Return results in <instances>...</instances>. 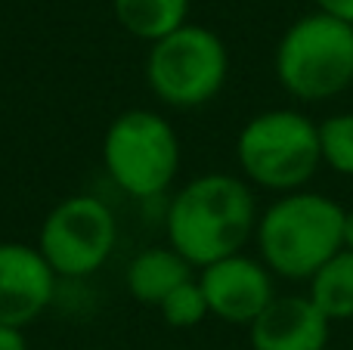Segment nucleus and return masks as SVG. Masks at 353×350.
<instances>
[{
  "mask_svg": "<svg viewBox=\"0 0 353 350\" xmlns=\"http://www.w3.org/2000/svg\"><path fill=\"white\" fill-rule=\"evenodd\" d=\"M0 350H28V338H25V329L3 326V322H0Z\"/></svg>",
  "mask_w": 353,
  "mask_h": 350,
  "instance_id": "obj_17",
  "label": "nucleus"
},
{
  "mask_svg": "<svg viewBox=\"0 0 353 350\" xmlns=\"http://www.w3.org/2000/svg\"><path fill=\"white\" fill-rule=\"evenodd\" d=\"M257 198L251 183L236 174H199L168 202V245L201 270L223 258L242 254L257 229Z\"/></svg>",
  "mask_w": 353,
  "mask_h": 350,
  "instance_id": "obj_1",
  "label": "nucleus"
},
{
  "mask_svg": "<svg viewBox=\"0 0 353 350\" xmlns=\"http://www.w3.org/2000/svg\"><path fill=\"white\" fill-rule=\"evenodd\" d=\"M307 298L329 322L353 320V251H338L307 282Z\"/></svg>",
  "mask_w": 353,
  "mask_h": 350,
  "instance_id": "obj_13",
  "label": "nucleus"
},
{
  "mask_svg": "<svg viewBox=\"0 0 353 350\" xmlns=\"http://www.w3.org/2000/svg\"><path fill=\"white\" fill-rule=\"evenodd\" d=\"M279 87L301 103H323L353 84V25L313 10L294 19L273 53Z\"/></svg>",
  "mask_w": 353,
  "mask_h": 350,
  "instance_id": "obj_4",
  "label": "nucleus"
},
{
  "mask_svg": "<svg viewBox=\"0 0 353 350\" xmlns=\"http://www.w3.org/2000/svg\"><path fill=\"white\" fill-rule=\"evenodd\" d=\"M236 161L242 180L276 196L307 189L316 177L319 124L298 109H267L242 124L236 136Z\"/></svg>",
  "mask_w": 353,
  "mask_h": 350,
  "instance_id": "obj_3",
  "label": "nucleus"
},
{
  "mask_svg": "<svg viewBox=\"0 0 353 350\" xmlns=\"http://www.w3.org/2000/svg\"><path fill=\"white\" fill-rule=\"evenodd\" d=\"M195 276V267L189 260H183L171 245H152L137 251L124 267V289L137 304L155 307L171 295L174 289H180L183 282Z\"/></svg>",
  "mask_w": 353,
  "mask_h": 350,
  "instance_id": "obj_11",
  "label": "nucleus"
},
{
  "mask_svg": "<svg viewBox=\"0 0 353 350\" xmlns=\"http://www.w3.org/2000/svg\"><path fill=\"white\" fill-rule=\"evenodd\" d=\"M143 74L159 103L171 109H199L223 90L230 78V50L208 25L186 22L174 34L149 43Z\"/></svg>",
  "mask_w": 353,
  "mask_h": 350,
  "instance_id": "obj_6",
  "label": "nucleus"
},
{
  "mask_svg": "<svg viewBox=\"0 0 353 350\" xmlns=\"http://www.w3.org/2000/svg\"><path fill=\"white\" fill-rule=\"evenodd\" d=\"M159 313L171 329H195V326H201V322L211 316V310H208V301H205V295H201L199 279L192 276L189 282H183L180 289H174L171 295L159 304Z\"/></svg>",
  "mask_w": 353,
  "mask_h": 350,
  "instance_id": "obj_15",
  "label": "nucleus"
},
{
  "mask_svg": "<svg viewBox=\"0 0 353 350\" xmlns=\"http://www.w3.org/2000/svg\"><path fill=\"white\" fill-rule=\"evenodd\" d=\"M313 3H316V10L325 12V16L353 25V0H313Z\"/></svg>",
  "mask_w": 353,
  "mask_h": 350,
  "instance_id": "obj_16",
  "label": "nucleus"
},
{
  "mask_svg": "<svg viewBox=\"0 0 353 350\" xmlns=\"http://www.w3.org/2000/svg\"><path fill=\"white\" fill-rule=\"evenodd\" d=\"M195 279L211 316L230 326H251L276 301L273 273L263 267L261 258H251L245 251L201 267Z\"/></svg>",
  "mask_w": 353,
  "mask_h": 350,
  "instance_id": "obj_8",
  "label": "nucleus"
},
{
  "mask_svg": "<svg viewBox=\"0 0 353 350\" xmlns=\"http://www.w3.org/2000/svg\"><path fill=\"white\" fill-rule=\"evenodd\" d=\"M81 350H103V347H81Z\"/></svg>",
  "mask_w": 353,
  "mask_h": 350,
  "instance_id": "obj_19",
  "label": "nucleus"
},
{
  "mask_svg": "<svg viewBox=\"0 0 353 350\" xmlns=\"http://www.w3.org/2000/svg\"><path fill=\"white\" fill-rule=\"evenodd\" d=\"M344 251H353V208H344Z\"/></svg>",
  "mask_w": 353,
  "mask_h": 350,
  "instance_id": "obj_18",
  "label": "nucleus"
},
{
  "mask_svg": "<svg viewBox=\"0 0 353 350\" xmlns=\"http://www.w3.org/2000/svg\"><path fill=\"white\" fill-rule=\"evenodd\" d=\"M332 322L307 295L279 298L248 326L251 350H325Z\"/></svg>",
  "mask_w": 353,
  "mask_h": 350,
  "instance_id": "obj_10",
  "label": "nucleus"
},
{
  "mask_svg": "<svg viewBox=\"0 0 353 350\" xmlns=\"http://www.w3.org/2000/svg\"><path fill=\"white\" fill-rule=\"evenodd\" d=\"M115 19L128 34L155 43L189 22V0H112Z\"/></svg>",
  "mask_w": 353,
  "mask_h": 350,
  "instance_id": "obj_12",
  "label": "nucleus"
},
{
  "mask_svg": "<svg viewBox=\"0 0 353 350\" xmlns=\"http://www.w3.org/2000/svg\"><path fill=\"white\" fill-rule=\"evenodd\" d=\"M59 291V276L37 245L0 242V322L28 329L50 310Z\"/></svg>",
  "mask_w": 353,
  "mask_h": 350,
  "instance_id": "obj_9",
  "label": "nucleus"
},
{
  "mask_svg": "<svg viewBox=\"0 0 353 350\" xmlns=\"http://www.w3.org/2000/svg\"><path fill=\"white\" fill-rule=\"evenodd\" d=\"M34 245L53 267L59 282L90 279L109 264L118 248L115 211L90 192L68 196L43 217Z\"/></svg>",
  "mask_w": 353,
  "mask_h": 350,
  "instance_id": "obj_7",
  "label": "nucleus"
},
{
  "mask_svg": "<svg viewBox=\"0 0 353 350\" xmlns=\"http://www.w3.org/2000/svg\"><path fill=\"white\" fill-rule=\"evenodd\" d=\"M323 165L341 177H353V112H338L319 121Z\"/></svg>",
  "mask_w": 353,
  "mask_h": 350,
  "instance_id": "obj_14",
  "label": "nucleus"
},
{
  "mask_svg": "<svg viewBox=\"0 0 353 350\" xmlns=\"http://www.w3.org/2000/svg\"><path fill=\"white\" fill-rule=\"evenodd\" d=\"M180 136L155 109H124L103 134V167L115 189L152 202L161 198L180 174Z\"/></svg>",
  "mask_w": 353,
  "mask_h": 350,
  "instance_id": "obj_5",
  "label": "nucleus"
},
{
  "mask_svg": "<svg viewBox=\"0 0 353 350\" xmlns=\"http://www.w3.org/2000/svg\"><path fill=\"white\" fill-rule=\"evenodd\" d=\"M254 242L273 276L310 282L344 248V208L323 192H288L261 211Z\"/></svg>",
  "mask_w": 353,
  "mask_h": 350,
  "instance_id": "obj_2",
  "label": "nucleus"
}]
</instances>
